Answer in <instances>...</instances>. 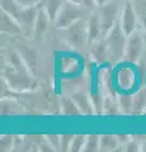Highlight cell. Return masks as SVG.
I'll return each mask as SVG.
<instances>
[{
    "label": "cell",
    "instance_id": "7402d4cb",
    "mask_svg": "<svg viewBox=\"0 0 146 152\" xmlns=\"http://www.w3.org/2000/svg\"><path fill=\"white\" fill-rule=\"evenodd\" d=\"M73 138H74V136H71V134L61 136V142H60V147H61V150H64V151L70 150V146H71Z\"/></svg>",
    "mask_w": 146,
    "mask_h": 152
},
{
    "label": "cell",
    "instance_id": "ac0fdd59",
    "mask_svg": "<svg viewBox=\"0 0 146 152\" xmlns=\"http://www.w3.org/2000/svg\"><path fill=\"white\" fill-rule=\"evenodd\" d=\"M120 110L118 102L114 100L112 96H104V102H103V114L104 115H117Z\"/></svg>",
    "mask_w": 146,
    "mask_h": 152
},
{
    "label": "cell",
    "instance_id": "6da1fadb",
    "mask_svg": "<svg viewBox=\"0 0 146 152\" xmlns=\"http://www.w3.org/2000/svg\"><path fill=\"white\" fill-rule=\"evenodd\" d=\"M59 38L75 50L87 47L88 43V18L80 19L64 29H56Z\"/></svg>",
    "mask_w": 146,
    "mask_h": 152
},
{
    "label": "cell",
    "instance_id": "5b68a950",
    "mask_svg": "<svg viewBox=\"0 0 146 152\" xmlns=\"http://www.w3.org/2000/svg\"><path fill=\"white\" fill-rule=\"evenodd\" d=\"M4 79L10 89H14L17 91L23 90H33L37 88V81L33 80V75L22 74L19 71L14 70L10 65H7L3 71Z\"/></svg>",
    "mask_w": 146,
    "mask_h": 152
},
{
    "label": "cell",
    "instance_id": "ba28073f",
    "mask_svg": "<svg viewBox=\"0 0 146 152\" xmlns=\"http://www.w3.org/2000/svg\"><path fill=\"white\" fill-rule=\"evenodd\" d=\"M0 31L1 34L4 36H13V37H19L23 36V29L21 24L17 22L15 18H13L10 14H8L7 12L1 10L0 14Z\"/></svg>",
    "mask_w": 146,
    "mask_h": 152
},
{
    "label": "cell",
    "instance_id": "2e32d148",
    "mask_svg": "<svg viewBox=\"0 0 146 152\" xmlns=\"http://www.w3.org/2000/svg\"><path fill=\"white\" fill-rule=\"evenodd\" d=\"M61 110L65 115H80V110L73 98H61Z\"/></svg>",
    "mask_w": 146,
    "mask_h": 152
},
{
    "label": "cell",
    "instance_id": "9a60e30c",
    "mask_svg": "<svg viewBox=\"0 0 146 152\" xmlns=\"http://www.w3.org/2000/svg\"><path fill=\"white\" fill-rule=\"evenodd\" d=\"M146 108V89L141 88L134 94L132 114H141Z\"/></svg>",
    "mask_w": 146,
    "mask_h": 152
},
{
    "label": "cell",
    "instance_id": "4316f807",
    "mask_svg": "<svg viewBox=\"0 0 146 152\" xmlns=\"http://www.w3.org/2000/svg\"><path fill=\"white\" fill-rule=\"evenodd\" d=\"M109 0H97V5L98 7H102V5H104L106 3H108Z\"/></svg>",
    "mask_w": 146,
    "mask_h": 152
},
{
    "label": "cell",
    "instance_id": "30bf717a",
    "mask_svg": "<svg viewBox=\"0 0 146 152\" xmlns=\"http://www.w3.org/2000/svg\"><path fill=\"white\" fill-rule=\"evenodd\" d=\"M101 38H103L102 24H101L99 15H98V13L95 10V12H92L90 15L88 17V43L90 45L93 42L101 39Z\"/></svg>",
    "mask_w": 146,
    "mask_h": 152
},
{
    "label": "cell",
    "instance_id": "cb8c5ba5",
    "mask_svg": "<svg viewBox=\"0 0 146 152\" xmlns=\"http://www.w3.org/2000/svg\"><path fill=\"white\" fill-rule=\"evenodd\" d=\"M80 1H81V5L87 8L89 12H95L98 9L97 0H80Z\"/></svg>",
    "mask_w": 146,
    "mask_h": 152
},
{
    "label": "cell",
    "instance_id": "3957f363",
    "mask_svg": "<svg viewBox=\"0 0 146 152\" xmlns=\"http://www.w3.org/2000/svg\"><path fill=\"white\" fill-rule=\"evenodd\" d=\"M90 13L92 12H89L87 8H84L81 4L65 0L57 18L54 22V26L56 29H64V28L71 26L73 23L80 20V19L88 18L90 15Z\"/></svg>",
    "mask_w": 146,
    "mask_h": 152
},
{
    "label": "cell",
    "instance_id": "484cf974",
    "mask_svg": "<svg viewBox=\"0 0 146 152\" xmlns=\"http://www.w3.org/2000/svg\"><path fill=\"white\" fill-rule=\"evenodd\" d=\"M139 150V145L136 142H128L127 143V147H126V151H137Z\"/></svg>",
    "mask_w": 146,
    "mask_h": 152
},
{
    "label": "cell",
    "instance_id": "603a6c76",
    "mask_svg": "<svg viewBox=\"0 0 146 152\" xmlns=\"http://www.w3.org/2000/svg\"><path fill=\"white\" fill-rule=\"evenodd\" d=\"M15 1L22 5L23 8H28V7H37L43 1V0H15Z\"/></svg>",
    "mask_w": 146,
    "mask_h": 152
},
{
    "label": "cell",
    "instance_id": "4fadbf2b",
    "mask_svg": "<svg viewBox=\"0 0 146 152\" xmlns=\"http://www.w3.org/2000/svg\"><path fill=\"white\" fill-rule=\"evenodd\" d=\"M64 1L65 0H43L42 1V7H43L45 12L47 13V15H48V18L51 19L52 23L57 18L61 8H62Z\"/></svg>",
    "mask_w": 146,
    "mask_h": 152
},
{
    "label": "cell",
    "instance_id": "44dd1931",
    "mask_svg": "<svg viewBox=\"0 0 146 152\" xmlns=\"http://www.w3.org/2000/svg\"><path fill=\"white\" fill-rule=\"evenodd\" d=\"M85 141H87V136H83V134L74 136L71 146H70V151H81V150H84Z\"/></svg>",
    "mask_w": 146,
    "mask_h": 152
},
{
    "label": "cell",
    "instance_id": "7a4b0ae2",
    "mask_svg": "<svg viewBox=\"0 0 146 152\" xmlns=\"http://www.w3.org/2000/svg\"><path fill=\"white\" fill-rule=\"evenodd\" d=\"M107 48H108V58L109 62L117 64L125 57L126 43H127V34L123 32L120 22L112 28V31L104 37Z\"/></svg>",
    "mask_w": 146,
    "mask_h": 152
},
{
    "label": "cell",
    "instance_id": "e0dca14e",
    "mask_svg": "<svg viewBox=\"0 0 146 152\" xmlns=\"http://www.w3.org/2000/svg\"><path fill=\"white\" fill-rule=\"evenodd\" d=\"M118 146V138L112 134H103L99 140V150L101 151H113Z\"/></svg>",
    "mask_w": 146,
    "mask_h": 152
},
{
    "label": "cell",
    "instance_id": "83f0119b",
    "mask_svg": "<svg viewBox=\"0 0 146 152\" xmlns=\"http://www.w3.org/2000/svg\"><path fill=\"white\" fill-rule=\"evenodd\" d=\"M69 1H73V3H76V4H81L80 0H69Z\"/></svg>",
    "mask_w": 146,
    "mask_h": 152
},
{
    "label": "cell",
    "instance_id": "277c9868",
    "mask_svg": "<svg viewBox=\"0 0 146 152\" xmlns=\"http://www.w3.org/2000/svg\"><path fill=\"white\" fill-rule=\"evenodd\" d=\"M122 1H123V0H109L104 5L98 7L97 13L101 19L103 38H104L108 33L112 31V28L120 22Z\"/></svg>",
    "mask_w": 146,
    "mask_h": 152
},
{
    "label": "cell",
    "instance_id": "8992f818",
    "mask_svg": "<svg viewBox=\"0 0 146 152\" xmlns=\"http://www.w3.org/2000/svg\"><path fill=\"white\" fill-rule=\"evenodd\" d=\"M146 48V38L141 29H136L134 33L127 36V43L123 60L126 62L135 64L141 58Z\"/></svg>",
    "mask_w": 146,
    "mask_h": 152
},
{
    "label": "cell",
    "instance_id": "d4e9b609",
    "mask_svg": "<svg viewBox=\"0 0 146 152\" xmlns=\"http://www.w3.org/2000/svg\"><path fill=\"white\" fill-rule=\"evenodd\" d=\"M47 141L50 142V145L52 148H57V147H60V142H61V137L59 136H47Z\"/></svg>",
    "mask_w": 146,
    "mask_h": 152
},
{
    "label": "cell",
    "instance_id": "8fae6325",
    "mask_svg": "<svg viewBox=\"0 0 146 152\" xmlns=\"http://www.w3.org/2000/svg\"><path fill=\"white\" fill-rule=\"evenodd\" d=\"M51 19L47 15V13L45 12L43 7H42V3L38 5V14H37V19L34 23V31H33V38L36 39H41L42 37L46 34L47 29H48Z\"/></svg>",
    "mask_w": 146,
    "mask_h": 152
},
{
    "label": "cell",
    "instance_id": "9c48e42d",
    "mask_svg": "<svg viewBox=\"0 0 146 152\" xmlns=\"http://www.w3.org/2000/svg\"><path fill=\"white\" fill-rule=\"evenodd\" d=\"M88 50H89V55L92 56V58L97 64L101 65L109 61V58H108V48L104 38H101V39L90 43L88 46Z\"/></svg>",
    "mask_w": 146,
    "mask_h": 152
},
{
    "label": "cell",
    "instance_id": "d6986e66",
    "mask_svg": "<svg viewBox=\"0 0 146 152\" xmlns=\"http://www.w3.org/2000/svg\"><path fill=\"white\" fill-rule=\"evenodd\" d=\"M120 105V110L125 114H132V104H134V95L122 94L117 99Z\"/></svg>",
    "mask_w": 146,
    "mask_h": 152
},
{
    "label": "cell",
    "instance_id": "7c38bea8",
    "mask_svg": "<svg viewBox=\"0 0 146 152\" xmlns=\"http://www.w3.org/2000/svg\"><path fill=\"white\" fill-rule=\"evenodd\" d=\"M71 98L74 99V102L76 103V105L81 114H85V115H92V114H94L95 110H94L92 99L84 91H75L71 95Z\"/></svg>",
    "mask_w": 146,
    "mask_h": 152
},
{
    "label": "cell",
    "instance_id": "52a82bcc",
    "mask_svg": "<svg viewBox=\"0 0 146 152\" xmlns=\"http://www.w3.org/2000/svg\"><path fill=\"white\" fill-rule=\"evenodd\" d=\"M120 24L127 36L139 29V18L132 0H123L121 8Z\"/></svg>",
    "mask_w": 146,
    "mask_h": 152
},
{
    "label": "cell",
    "instance_id": "ffe728a7",
    "mask_svg": "<svg viewBox=\"0 0 146 152\" xmlns=\"http://www.w3.org/2000/svg\"><path fill=\"white\" fill-rule=\"evenodd\" d=\"M99 140H101V137L99 136H95V134L87 136L85 146H84V150L83 151H87V152L98 151V150H99Z\"/></svg>",
    "mask_w": 146,
    "mask_h": 152
},
{
    "label": "cell",
    "instance_id": "5bb4252c",
    "mask_svg": "<svg viewBox=\"0 0 146 152\" xmlns=\"http://www.w3.org/2000/svg\"><path fill=\"white\" fill-rule=\"evenodd\" d=\"M139 18V28L146 38V0H132Z\"/></svg>",
    "mask_w": 146,
    "mask_h": 152
}]
</instances>
